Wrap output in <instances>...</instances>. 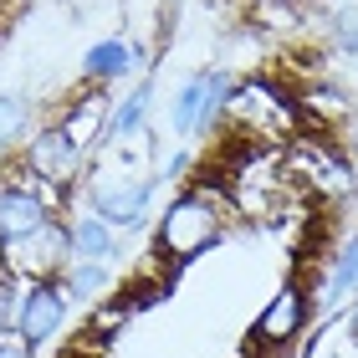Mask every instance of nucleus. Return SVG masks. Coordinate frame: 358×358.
Masks as SVG:
<instances>
[{"mask_svg": "<svg viewBox=\"0 0 358 358\" xmlns=\"http://www.w3.org/2000/svg\"><path fill=\"white\" fill-rule=\"evenodd\" d=\"M220 241H225V194L189 185L154 220V262L179 271V266H194L205 251H215Z\"/></svg>", "mask_w": 358, "mask_h": 358, "instance_id": "obj_1", "label": "nucleus"}, {"mask_svg": "<svg viewBox=\"0 0 358 358\" xmlns=\"http://www.w3.org/2000/svg\"><path fill=\"white\" fill-rule=\"evenodd\" d=\"M297 118H302V103L297 92L266 83V77H241L225 97V113L220 123H231L241 138H251L256 149L262 143H282V138H297Z\"/></svg>", "mask_w": 358, "mask_h": 358, "instance_id": "obj_2", "label": "nucleus"}, {"mask_svg": "<svg viewBox=\"0 0 358 358\" xmlns=\"http://www.w3.org/2000/svg\"><path fill=\"white\" fill-rule=\"evenodd\" d=\"M317 317V287L307 276H287L282 287L262 302L256 322L246 328V353L251 358H271V353H292L307 338Z\"/></svg>", "mask_w": 358, "mask_h": 358, "instance_id": "obj_3", "label": "nucleus"}, {"mask_svg": "<svg viewBox=\"0 0 358 358\" xmlns=\"http://www.w3.org/2000/svg\"><path fill=\"white\" fill-rule=\"evenodd\" d=\"M87 159L92 154L77 149L62 123L31 128V138L21 143V169H26V179L41 194H52V200H57V194H67V189H77L87 179Z\"/></svg>", "mask_w": 358, "mask_h": 358, "instance_id": "obj_4", "label": "nucleus"}, {"mask_svg": "<svg viewBox=\"0 0 358 358\" xmlns=\"http://www.w3.org/2000/svg\"><path fill=\"white\" fill-rule=\"evenodd\" d=\"M72 266V225L67 220H46L21 241H6L0 246V271L15 276V282H52Z\"/></svg>", "mask_w": 358, "mask_h": 358, "instance_id": "obj_5", "label": "nucleus"}, {"mask_svg": "<svg viewBox=\"0 0 358 358\" xmlns=\"http://www.w3.org/2000/svg\"><path fill=\"white\" fill-rule=\"evenodd\" d=\"M231 87H236V77L225 72V67L194 72L189 83L169 97V128H174V138L210 134V128L220 123V113H225V97H231Z\"/></svg>", "mask_w": 358, "mask_h": 358, "instance_id": "obj_6", "label": "nucleus"}, {"mask_svg": "<svg viewBox=\"0 0 358 358\" xmlns=\"http://www.w3.org/2000/svg\"><path fill=\"white\" fill-rule=\"evenodd\" d=\"M154 194H159V174H149V179H97V185H87V210L103 215L113 231H138L149 220Z\"/></svg>", "mask_w": 358, "mask_h": 358, "instance_id": "obj_7", "label": "nucleus"}, {"mask_svg": "<svg viewBox=\"0 0 358 358\" xmlns=\"http://www.w3.org/2000/svg\"><path fill=\"white\" fill-rule=\"evenodd\" d=\"M67 313H72V297H67V287H62V276H52V282H26L21 313H15V333L41 353L46 343H57L62 328H67Z\"/></svg>", "mask_w": 358, "mask_h": 358, "instance_id": "obj_8", "label": "nucleus"}, {"mask_svg": "<svg viewBox=\"0 0 358 358\" xmlns=\"http://www.w3.org/2000/svg\"><path fill=\"white\" fill-rule=\"evenodd\" d=\"M113 103H118V97H113L108 87H83L67 103V113H62V128H67V138L77 143V149L83 154H97L108 143V118H113Z\"/></svg>", "mask_w": 358, "mask_h": 358, "instance_id": "obj_9", "label": "nucleus"}, {"mask_svg": "<svg viewBox=\"0 0 358 358\" xmlns=\"http://www.w3.org/2000/svg\"><path fill=\"white\" fill-rule=\"evenodd\" d=\"M143 67V41H128V36H103L83 52V83L87 87H113L123 77H134Z\"/></svg>", "mask_w": 358, "mask_h": 358, "instance_id": "obj_10", "label": "nucleus"}, {"mask_svg": "<svg viewBox=\"0 0 358 358\" xmlns=\"http://www.w3.org/2000/svg\"><path fill=\"white\" fill-rule=\"evenodd\" d=\"M52 215H57L52 194H41L36 185H0V246L31 236L36 225H46Z\"/></svg>", "mask_w": 358, "mask_h": 358, "instance_id": "obj_11", "label": "nucleus"}, {"mask_svg": "<svg viewBox=\"0 0 358 358\" xmlns=\"http://www.w3.org/2000/svg\"><path fill=\"white\" fill-rule=\"evenodd\" d=\"M149 108H154V77H138V83L113 103V118H108V143L113 149H123V143H134L143 134Z\"/></svg>", "mask_w": 358, "mask_h": 358, "instance_id": "obj_12", "label": "nucleus"}, {"mask_svg": "<svg viewBox=\"0 0 358 358\" xmlns=\"http://www.w3.org/2000/svg\"><path fill=\"white\" fill-rule=\"evenodd\" d=\"M313 287H317V307L322 313H338L343 302L358 297V231L333 251V271L322 276V282H313Z\"/></svg>", "mask_w": 358, "mask_h": 358, "instance_id": "obj_13", "label": "nucleus"}, {"mask_svg": "<svg viewBox=\"0 0 358 358\" xmlns=\"http://www.w3.org/2000/svg\"><path fill=\"white\" fill-rule=\"evenodd\" d=\"M72 262H108L113 266V256H118V231L103 220V215H92V210H83V215H72Z\"/></svg>", "mask_w": 358, "mask_h": 358, "instance_id": "obj_14", "label": "nucleus"}, {"mask_svg": "<svg viewBox=\"0 0 358 358\" xmlns=\"http://www.w3.org/2000/svg\"><path fill=\"white\" fill-rule=\"evenodd\" d=\"M62 287H67L72 307H97L113 287V266L108 262H72L62 271Z\"/></svg>", "mask_w": 358, "mask_h": 358, "instance_id": "obj_15", "label": "nucleus"}, {"mask_svg": "<svg viewBox=\"0 0 358 358\" xmlns=\"http://www.w3.org/2000/svg\"><path fill=\"white\" fill-rule=\"evenodd\" d=\"M26 138H31V103L21 92H0V159L21 154Z\"/></svg>", "mask_w": 358, "mask_h": 358, "instance_id": "obj_16", "label": "nucleus"}, {"mask_svg": "<svg viewBox=\"0 0 358 358\" xmlns=\"http://www.w3.org/2000/svg\"><path fill=\"white\" fill-rule=\"evenodd\" d=\"M333 46L343 57L358 52V10H343V15H333Z\"/></svg>", "mask_w": 358, "mask_h": 358, "instance_id": "obj_17", "label": "nucleus"}, {"mask_svg": "<svg viewBox=\"0 0 358 358\" xmlns=\"http://www.w3.org/2000/svg\"><path fill=\"white\" fill-rule=\"evenodd\" d=\"M0 358H36V348L21 333H0Z\"/></svg>", "mask_w": 358, "mask_h": 358, "instance_id": "obj_18", "label": "nucleus"}, {"mask_svg": "<svg viewBox=\"0 0 358 358\" xmlns=\"http://www.w3.org/2000/svg\"><path fill=\"white\" fill-rule=\"evenodd\" d=\"M179 174H189V154H174L164 169H159V179H179Z\"/></svg>", "mask_w": 358, "mask_h": 358, "instance_id": "obj_19", "label": "nucleus"}, {"mask_svg": "<svg viewBox=\"0 0 358 358\" xmlns=\"http://www.w3.org/2000/svg\"><path fill=\"white\" fill-rule=\"evenodd\" d=\"M343 154L353 159V169H358V118H353V123L343 128Z\"/></svg>", "mask_w": 358, "mask_h": 358, "instance_id": "obj_20", "label": "nucleus"}, {"mask_svg": "<svg viewBox=\"0 0 358 358\" xmlns=\"http://www.w3.org/2000/svg\"><path fill=\"white\" fill-rule=\"evenodd\" d=\"M343 322H348V338H353V343H358V297L348 302V313H343Z\"/></svg>", "mask_w": 358, "mask_h": 358, "instance_id": "obj_21", "label": "nucleus"}, {"mask_svg": "<svg viewBox=\"0 0 358 358\" xmlns=\"http://www.w3.org/2000/svg\"><path fill=\"white\" fill-rule=\"evenodd\" d=\"M271 6H302V0H271Z\"/></svg>", "mask_w": 358, "mask_h": 358, "instance_id": "obj_22", "label": "nucleus"}]
</instances>
